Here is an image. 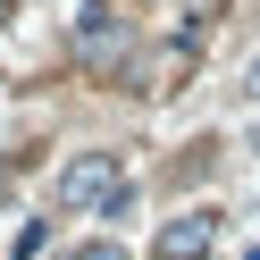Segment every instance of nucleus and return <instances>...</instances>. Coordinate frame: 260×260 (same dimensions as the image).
Wrapping results in <instances>:
<instances>
[{"instance_id":"obj_2","label":"nucleus","mask_w":260,"mask_h":260,"mask_svg":"<svg viewBox=\"0 0 260 260\" xmlns=\"http://www.w3.org/2000/svg\"><path fill=\"white\" fill-rule=\"evenodd\" d=\"M76 51H84V68H118V59H126V25L118 17H109V9H84V25H76Z\"/></svg>"},{"instance_id":"obj_1","label":"nucleus","mask_w":260,"mask_h":260,"mask_svg":"<svg viewBox=\"0 0 260 260\" xmlns=\"http://www.w3.org/2000/svg\"><path fill=\"white\" fill-rule=\"evenodd\" d=\"M51 193H59V210H109V202L126 193V185H118V151H76L68 168H59Z\"/></svg>"},{"instance_id":"obj_4","label":"nucleus","mask_w":260,"mask_h":260,"mask_svg":"<svg viewBox=\"0 0 260 260\" xmlns=\"http://www.w3.org/2000/svg\"><path fill=\"white\" fill-rule=\"evenodd\" d=\"M68 260H126L118 243H84V252H68Z\"/></svg>"},{"instance_id":"obj_3","label":"nucleus","mask_w":260,"mask_h":260,"mask_svg":"<svg viewBox=\"0 0 260 260\" xmlns=\"http://www.w3.org/2000/svg\"><path fill=\"white\" fill-rule=\"evenodd\" d=\"M210 235H218V218H210V210H185V218L159 226V260H202Z\"/></svg>"},{"instance_id":"obj_6","label":"nucleus","mask_w":260,"mask_h":260,"mask_svg":"<svg viewBox=\"0 0 260 260\" xmlns=\"http://www.w3.org/2000/svg\"><path fill=\"white\" fill-rule=\"evenodd\" d=\"M252 151H260V135H252Z\"/></svg>"},{"instance_id":"obj_5","label":"nucleus","mask_w":260,"mask_h":260,"mask_svg":"<svg viewBox=\"0 0 260 260\" xmlns=\"http://www.w3.org/2000/svg\"><path fill=\"white\" fill-rule=\"evenodd\" d=\"M243 92H252V101H260V51L243 59Z\"/></svg>"}]
</instances>
